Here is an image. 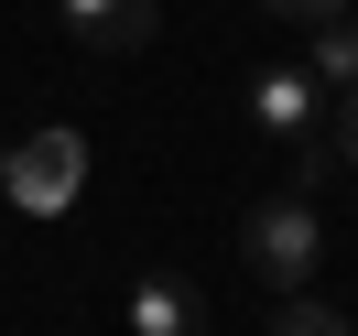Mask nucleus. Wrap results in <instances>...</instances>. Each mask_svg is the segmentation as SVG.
Wrapping results in <instances>:
<instances>
[{"label": "nucleus", "mask_w": 358, "mask_h": 336, "mask_svg": "<svg viewBox=\"0 0 358 336\" xmlns=\"http://www.w3.org/2000/svg\"><path fill=\"white\" fill-rule=\"evenodd\" d=\"M250 119H261V141L293 163V174H315V163L336 152V119H326V87H315L304 66H261L250 76Z\"/></svg>", "instance_id": "obj_2"}, {"label": "nucleus", "mask_w": 358, "mask_h": 336, "mask_svg": "<svg viewBox=\"0 0 358 336\" xmlns=\"http://www.w3.org/2000/svg\"><path fill=\"white\" fill-rule=\"evenodd\" d=\"M271 336H358L348 314L326 304V293H282V314H271Z\"/></svg>", "instance_id": "obj_7"}, {"label": "nucleus", "mask_w": 358, "mask_h": 336, "mask_svg": "<svg viewBox=\"0 0 358 336\" xmlns=\"http://www.w3.org/2000/svg\"><path fill=\"white\" fill-rule=\"evenodd\" d=\"M336 163H358V87L336 98Z\"/></svg>", "instance_id": "obj_9"}, {"label": "nucleus", "mask_w": 358, "mask_h": 336, "mask_svg": "<svg viewBox=\"0 0 358 336\" xmlns=\"http://www.w3.org/2000/svg\"><path fill=\"white\" fill-rule=\"evenodd\" d=\"M261 11H271V22H304V33H315V22H336L348 0H261Z\"/></svg>", "instance_id": "obj_8"}, {"label": "nucleus", "mask_w": 358, "mask_h": 336, "mask_svg": "<svg viewBox=\"0 0 358 336\" xmlns=\"http://www.w3.org/2000/svg\"><path fill=\"white\" fill-rule=\"evenodd\" d=\"M55 11H66V33H76V44H98V54L152 44V22H163V0H55Z\"/></svg>", "instance_id": "obj_4"}, {"label": "nucleus", "mask_w": 358, "mask_h": 336, "mask_svg": "<svg viewBox=\"0 0 358 336\" xmlns=\"http://www.w3.org/2000/svg\"><path fill=\"white\" fill-rule=\"evenodd\" d=\"M304 76H315L326 98H348V87H358V22H348V11L304 33Z\"/></svg>", "instance_id": "obj_6"}, {"label": "nucleus", "mask_w": 358, "mask_h": 336, "mask_svg": "<svg viewBox=\"0 0 358 336\" xmlns=\"http://www.w3.org/2000/svg\"><path fill=\"white\" fill-rule=\"evenodd\" d=\"M11 206H22V217H66L76 206V184H87V141L76 131H33V141H11Z\"/></svg>", "instance_id": "obj_3"}, {"label": "nucleus", "mask_w": 358, "mask_h": 336, "mask_svg": "<svg viewBox=\"0 0 358 336\" xmlns=\"http://www.w3.org/2000/svg\"><path fill=\"white\" fill-rule=\"evenodd\" d=\"M131 336H206V304L185 271H141L131 282Z\"/></svg>", "instance_id": "obj_5"}, {"label": "nucleus", "mask_w": 358, "mask_h": 336, "mask_svg": "<svg viewBox=\"0 0 358 336\" xmlns=\"http://www.w3.org/2000/svg\"><path fill=\"white\" fill-rule=\"evenodd\" d=\"M239 261L261 271L271 293H315V261H326V217H315V196H261L239 217Z\"/></svg>", "instance_id": "obj_1"}]
</instances>
